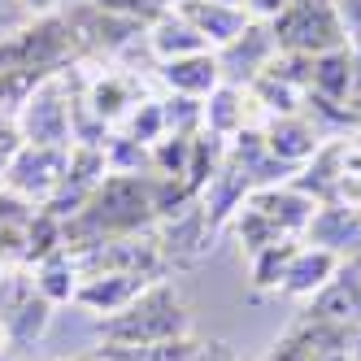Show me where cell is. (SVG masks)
I'll use <instances>...</instances> for the list:
<instances>
[{
    "label": "cell",
    "instance_id": "836d02e7",
    "mask_svg": "<svg viewBox=\"0 0 361 361\" xmlns=\"http://www.w3.org/2000/svg\"><path fill=\"white\" fill-rule=\"evenodd\" d=\"M83 361H114V357H109L105 348H100V353H92V357H83Z\"/></svg>",
    "mask_w": 361,
    "mask_h": 361
},
{
    "label": "cell",
    "instance_id": "8fae6325",
    "mask_svg": "<svg viewBox=\"0 0 361 361\" xmlns=\"http://www.w3.org/2000/svg\"><path fill=\"white\" fill-rule=\"evenodd\" d=\"M157 79L170 96H192L204 100L209 92L222 87V66L218 53L204 48V53H188V57H174V61H157Z\"/></svg>",
    "mask_w": 361,
    "mask_h": 361
},
{
    "label": "cell",
    "instance_id": "d6986e66",
    "mask_svg": "<svg viewBox=\"0 0 361 361\" xmlns=\"http://www.w3.org/2000/svg\"><path fill=\"white\" fill-rule=\"evenodd\" d=\"M244 105H248V92L235 87V83H222L218 92L204 96V126H200V131H214V135H222V140L240 135L244 126H248Z\"/></svg>",
    "mask_w": 361,
    "mask_h": 361
},
{
    "label": "cell",
    "instance_id": "2e32d148",
    "mask_svg": "<svg viewBox=\"0 0 361 361\" xmlns=\"http://www.w3.org/2000/svg\"><path fill=\"white\" fill-rule=\"evenodd\" d=\"M353 92L357 87H353V53H348V48L309 57V87H305V96L331 100V105H348Z\"/></svg>",
    "mask_w": 361,
    "mask_h": 361
},
{
    "label": "cell",
    "instance_id": "3957f363",
    "mask_svg": "<svg viewBox=\"0 0 361 361\" xmlns=\"http://www.w3.org/2000/svg\"><path fill=\"white\" fill-rule=\"evenodd\" d=\"M74 87H70V70L44 74L31 92L18 100V126L27 144L44 148H70L74 144Z\"/></svg>",
    "mask_w": 361,
    "mask_h": 361
},
{
    "label": "cell",
    "instance_id": "484cf974",
    "mask_svg": "<svg viewBox=\"0 0 361 361\" xmlns=\"http://www.w3.org/2000/svg\"><path fill=\"white\" fill-rule=\"evenodd\" d=\"M27 22H35V18L27 13V5H22V0H0V39L18 35Z\"/></svg>",
    "mask_w": 361,
    "mask_h": 361
},
{
    "label": "cell",
    "instance_id": "9c48e42d",
    "mask_svg": "<svg viewBox=\"0 0 361 361\" xmlns=\"http://www.w3.org/2000/svg\"><path fill=\"white\" fill-rule=\"evenodd\" d=\"M305 314L326 318V322H340V326H357L361 322V257L340 262V270L331 274L326 288L318 296H309Z\"/></svg>",
    "mask_w": 361,
    "mask_h": 361
},
{
    "label": "cell",
    "instance_id": "52a82bcc",
    "mask_svg": "<svg viewBox=\"0 0 361 361\" xmlns=\"http://www.w3.org/2000/svg\"><path fill=\"white\" fill-rule=\"evenodd\" d=\"M305 244H318L340 262L361 257V209L348 200H322L305 226Z\"/></svg>",
    "mask_w": 361,
    "mask_h": 361
},
{
    "label": "cell",
    "instance_id": "30bf717a",
    "mask_svg": "<svg viewBox=\"0 0 361 361\" xmlns=\"http://www.w3.org/2000/svg\"><path fill=\"white\" fill-rule=\"evenodd\" d=\"M152 279L144 274H118V270H100V274H83L79 292H74V305L87 309L92 318H109L118 309H126Z\"/></svg>",
    "mask_w": 361,
    "mask_h": 361
},
{
    "label": "cell",
    "instance_id": "e0dca14e",
    "mask_svg": "<svg viewBox=\"0 0 361 361\" xmlns=\"http://www.w3.org/2000/svg\"><path fill=\"white\" fill-rule=\"evenodd\" d=\"M79 279H83V270H79V257H74V248H53L48 257H39L35 262V292L44 296V300H53V305H74V292H79Z\"/></svg>",
    "mask_w": 361,
    "mask_h": 361
},
{
    "label": "cell",
    "instance_id": "1f68e13d",
    "mask_svg": "<svg viewBox=\"0 0 361 361\" xmlns=\"http://www.w3.org/2000/svg\"><path fill=\"white\" fill-rule=\"evenodd\" d=\"M318 361H353V357H348V348H335V353H322Z\"/></svg>",
    "mask_w": 361,
    "mask_h": 361
},
{
    "label": "cell",
    "instance_id": "7402d4cb",
    "mask_svg": "<svg viewBox=\"0 0 361 361\" xmlns=\"http://www.w3.org/2000/svg\"><path fill=\"white\" fill-rule=\"evenodd\" d=\"M122 135L126 140H135V144H144V148H152L161 135H166V114H161V100H140V105L126 114L122 122Z\"/></svg>",
    "mask_w": 361,
    "mask_h": 361
},
{
    "label": "cell",
    "instance_id": "ffe728a7",
    "mask_svg": "<svg viewBox=\"0 0 361 361\" xmlns=\"http://www.w3.org/2000/svg\"><path fill=\"white\" fill-rule=\"evenodd\" d=\"M292 252H296V240H279V244H266V248L248 252V283H252V292H279Z\"/></svg>",
    "mask_w": 361,
    "mask_h": 361
},
{
    "label": "cell",
    "instance_id": "603a6c76",
    "mask_svg": "<svg viewBox=\"0 0 361 361\" xmlns=\"http://www.w3.org/2000/svg\"><path fill=\"white\" fill-rule=\"evenodd\" d=\"M87 5L105 9V13H118V18H131L140 27H148L161 9H170V0H87Z\"/></svg>",
    "mask_w": 361,
    "mask_h": 361
},
{
    "label": "cell",
    "instance_id": "6da1fadb",
    "mask_svg": "<svg viewBox=\"0 0 361 361\" xmlns=\"http://www.w3.org/2000/svg\"><path fill=\"white\" fill-rule=\"evenodd\" d=\"M157 226L152 214V170L148 174H105L87 204L66 222V248H92L105 240L148 235Z\"/></svg>",
    "mask_w": 361,
    "mask_h": 361
},
{
    "label": "cell",
    "instance_id": "4316f807",
    "mask_svg": "<svg viewBox=\"0 0 361 361\" xmlns=\"http://www.w3.org/2000/svg\"><path fill=\"white\" fill-rule=\"evenodd\" d=\"M335 9H340L348 48H361V0H335Z\"/></svg>",
    "mask_w": 361,
    "mask_h": 361
},
{
    "label": "cell",
    "instance_id": "4dcf8cb0",
    "mask_svg": "<svg viewBox=\"0 0 361 361\" xmlns=\"http://www.w3.org/2000/svg\"><path fill=\"white\" fill-rule=\"evenodd\" d=\"M348 53H353V87L361 92V48H348ZM353 92V96H357Z\"/></svg>",
    "mask_w": 361,
    "mask_h": 361
},
{
    "label": "cell",
    "instance_id": "8992f818",
    "mask_svg": "<svg viewBox=\"0 0 361 361\" xmlns=\"http://www.w3.org/2000/svg\"><path fill=\"white\" fill-rule=\"evenodd\" d=\"M279 57V44L270 35V22H248V27L218 48V66H222V83L248 87L262 70H270V61Z\"/></svg>",
    "mask_w": 361,
    "mask_h": 361
},
{
    "label": "cell",
    "instance_id": "d6a6232c",
    "mask_svg": "<svg viewBox=\"0 0 361 361\" xmlns=\"http://www.w3.org/2000/svg\"><path fill=\"white\" fill-rule=\"evenodd\" d=\"M348 114H353V122H361V92L348 100Z\"/></svg>",
    "mask_w": 361,
    "mask_h": 361
},
{
    "label": "cell",
    "instance_id": "cb8c5ba5",
    "mask_svg": "<svg viewBox=\"0 0 361 361\" xmlns=\"http://www.w3.org/2000/svg\"><path fill=\"white\" fill-rule=\"evenodd\" d=\"M22 144H27V140H22V126H18V109L13 105H0V174L9 170L13 152Z\"/></svg>",
    "mask_w": 361,
    "mask_h": 361
},
{
    "label": "cell",
    "instance_id": "d4e9b609",
    "mask_svg": "<svg viewBox=\"0 0 361 361\" xmlns=\"http://www.w3.org/2000/svg\"><path fill=\"white\" fill-rule=\"evenodd\" d=\"M266 361H318V353L309 348L296 331H288V335H279V340L270 344V353H266Z\"/></svg>",
    "mask_w": 361,
    "mask_h": 361
},
{
    "label": "cell",
    "instance_id": "4fadbf2b",
    "mask_svg": "<svg viewBox=\"0 0 361 361\" xmlns=\"http://www.w3.org/2000/svg\"><path fill=\"white\" fill-rule=\"evenodd\" d=\"M335 270H340V257H335V252H326V248H318V244H296L288 270H283L279 296H292V300L318 296L326 283H331Z\"/></svg>",
    "mask_w": 361,
    "mask_h": 361
},
{
    "label": "cell",
    "instance_id": "f1b7e54d",
    "mask_svg": "<svg viewBox=\"0 0 361 361\" xmlns=\"http://www.w3.org/2000/svg\"><path fill=\"white\" fill-rule=\"evenodd\" d=\"M288 5H292V0H244V13H248L252 22H274Z\"/></svg>",
    "mask_w": 361,
    "mask_h": 361
},
{
    "label": "cell",
    "instance_id": "5b68a950",
    "mask_svg": "<svg viewBox=\"0 0 361 361\" xmlns=\"http://www.w3.org/2000/svg\"><path fill=\"white\" fill-rule=\"evenodd\" d=\"M66 152L70 148H44V144H22L13 152L9 170L0 174V192H9L18 200L44 209L48 200L57 196L61 178H66Z\"/></svg>",
    "mask_w": 361,
    "mask_h": 361
},
{
    "label": "cell",
    "instance_id": "7a4b0ae2",
    "mask_svg": "<svg viewBox=\"0 0 361 361\" xmlns=\"http://www.w3.org/2000/svg\"><path fill=\"white\" fill-rule=\"evenodd\" d=\"M100 340L105 344H161V340H183L192 335V314L178 288L166 279H152L148 288L118 314L100 318Z\"/></svg>",
    "mask_w": 361,
    "mask_h": 361
},
{
    "label": "cell",
    "instance_id": "d590c367",
    "mask_svg": "<svg viewBox=\"0 0 361 361\" xmlns=\"http://www.w3.org/2000/svg\"><path fill=\"white\" fill-rule=\"evenodd\" d=\"M222 5H244V0H222Z\"/></svg>",
    "mask_w": 361,
    "mask_h": 361
},
{
    "label": "cell",
    "instance_id": "f546056e",
    "mask_svg": "<svg viewBox=\"0 0 361 361\" xmlns=\"http://www.w3.org/2000/svg\"><path fill=\"white\" fill-rule=\"evenodd\" d=\"M22 5H27L31 18H53V13L66 9V0H22Z\"/></svg>",
    "mask_w": 361,
    "mask_h": 361
},
{
    "label": "cell",
    "instance_id": "8d00e7d4",
    "mask_svg": "<svg viewBox=\"0 0 361 361\" xmlns=\"http://www.w3.org/2000/svg\"><path fill=\"white\" fill-rule=\"evenodd\" d=\"M0 361H5V357H0Z\"/></svg>",
    "mask_w": 361,
    "mask_h": 361
},
{
    "label": "cell",
    "instance_id": "9a60e30c",
    "mask_svg": "<svg viewBox=\"0 0 361 361\" xmlns=\"http://www.w3.org/2000/svg\"><path fill=\"white\" fill-rule=\"evenodd\" d=\"M83 105L105 122V126H118L126 114L140 105V87L131 74H118V70H105L100 79H92L83 87Z\"/></svg>",
    "mask_w": 361,
    "mask_h": 361
},
{
    "label": "cell",
    "instance_id": "277c9868",
    "mask_svg": "<svg viewBox=\"0 0 361 361\" xmlns=\"http://www.w3.org/2000/svg\"><path fill=\"white\" fill-rule=\"evenodd\" d=\"M270 35L279 44V53H292V57H322V53H335V48H348L335 0H292L270 22Z\"/></svg>",
    "mask_w": 361,
    "mask_h": 361
},
{
    "label": "cell",
    "instance_id": "5bb4252c",
    "mask_svg": "<svg viewBox=\"0 0 361 361\" xmlns=\"http://www.w3.org/2000/svg\"><path fill=\"white\" fill-rule=\"evenodd\" d=\"M144 44H148V53L157 57V61H174V57H188V53H204V44L196 31H192V22L178 13L174 5L161 9L157 18L144 27Z\"/></svg>",
    "mask_w": 361,
    "mask_h": 361
},
{
    "label": "cell",
    "instance_id": "44dd1931",
    "mask_svg": "<svg viewBox=\"0 0 361 361\" xmlns=\"http://www.w3.org/2000/svg\"><path fill=\"white\" fill-rule=\"evenodd\" d=\"M200 340L183 335V340H161V344H105L114 361H188Z\"/></svg>",
    "mask_w": 361,
    "mask_h": 361
},
{
    "label": "cell",
    "instance_id": "e575fe53",
    "mask_svg": "<svg viewBox=\"0 0 361 361\" xmlns=\"http://www.w3.org/2000/svg\"><path fill=\"white\" fill-rule=\"evenodd\" d=\"M5 344H9V335H5V322H0V353H5Z\"/></svg>",
    "mask_w": 361,
    "mask_h": 361
},
{
    "label": "cell",
    "instance_id": "ba28073f",
    "mask_svg": "<svg viewBox=\"0 0 361 361\" xmlns=\"http://www.w3.org/2000/svg\"><path fill=\"white\" fill-rule=\"evenodd\" d=\"M262 135H266V148H270L288 170H292V166H305V161L322 148V126L309 118L305 109L283 114V118H266Z\"/></svg>",
    "mask_w": 361,
    "mask_h": 361
},
{
    "label": "cell",
    "instance_id": "83f0119b",
    "mask_svg": "<svg viewBox=\"0 0 361 361\" xmlns=\"http://www.w3.org/2000/svg\"><path fill=\"white\" fill-rule=\"evenodd\" d=\"M188 361H240V357H235V348H231L226 340H200Z\"/></svg>",
    "mask_w": 361,
    "mask_h": 361
},
{
    "label": "cell",
    "instance_id": "ac0fdd59",
    "mask_svg": "<svg viewBox=\"0 0 361 361\" xmlns=\"http://www.w3.org/2000/svg\"><path fill=\"white\" fill-rule=\"evenodd\" d=\"M53 300H44L39 292H35V283L27 292H22L18 300H13V309L0 322H5V335L9 340H18V344H31V340H39V335L48 331V322H53Z\"/></svg>",
    "mask_w": 361,
    "mask_h": 361
},
{
    "label": "cell",
    "instance_id": "7c38bea8",
    "mask_svg": "<svg viewBox=\"0 0 361 361\" xmlns=\"http://www.w3.org/2000/svg\"><path fill=\"white\" fill-rule=\"evenodd\" d=\"M170 5L192 22V31L209 44L214 53H218L222 44H231L252 22L244 13V5H222V0H170Z\"/></svg>",
    "mask_w": 361,
    "mask_h": 361
}]
</instances>
